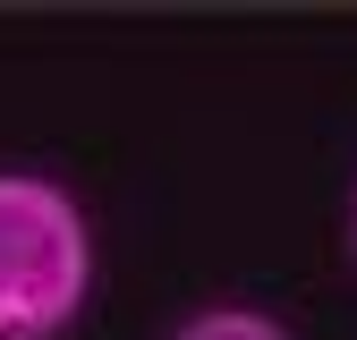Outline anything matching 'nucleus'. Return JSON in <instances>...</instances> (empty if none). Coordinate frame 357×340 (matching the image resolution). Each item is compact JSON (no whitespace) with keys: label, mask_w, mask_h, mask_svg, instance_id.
Listing matches in <instances>:
<instances>
[{"label":"nucleus","mask_w":357,"mask_h":340,"mask_svg":"<svg viewBox=\"0 0 357 340\" xmlns=\"http://www.w3.org/2000/svg\"><path fill=\"white\" fill-rule=\"evenodd\" d=\"M170 340H289L264 307H204L188 323H170Z\"/></svg>","instance_id":"nucleus-2"},{"label":"nucleus","mask_w":357,"mask_h":340,"mask_svg":"<svg viewBox=\"0 0 357 340\" xmlns=\"http://www.w3.org/2000/svg\"><path fill=\"white\" fill-rule=\"evenodd\" d=\"M349 255H357V204H349Z\"/></svg>","instance_id":"nucleus-3"},{"label":"nucleus","mask_w":357,"mask_h":340,"mask_svg":"<svg viewBox=\"0 0 357 340\" xmlns=\"http://www.w3.org/2000/svg\"><path fill=\"white\" fill-rule=\"evenodd\" d=\"M94 289V230L60 179L0 170V340H60Z\"/></svg>","instance_id":"nucleus-1"}]
</instances>
